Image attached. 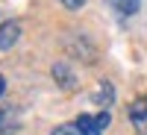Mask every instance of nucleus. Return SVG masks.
Here are the masks:
<instances>
[{"mask_svg": "<svg viewBox=\"0 0 147 135\" xmlns=\"http://www.w3.org/2000/svg\"><path fill=\"white\" fill-rule=\"evenodd\" d=\"M109 120H112V115H109V109H103V112H97V115H80L74 124H77V129L82 135H103Z\"/></svg>", "mask_w": 147, "mask_h": 135, "instance_id": "obj_1", "label": "nucleus"}, {"mask_svg": "<svg viewBox=\"0 0 147 135\" xmlns=\"http://www.w3.org/2000/svg\"><path fill=\"white\" fill-rule=\"evenodd\" d=\"M129 124L141 135H147V97H138L129 103Z\"/></svg>", "mask_w": 147, "mask_h": 135, "instance_id": "obj_2", "label": "nucleus"}, {"mask_svg": "<svg viewBox=\"0 0 147 135\" xmlns=\"http://www.w3.org/2000/svg\"><path fill=\"white\" fill-rule=\"evenodd\" d=\"M21 38V24L18 21H6L0 24V50H12Z\"/></svg>", "mask_w": 147, "mask_h": 135, "instance_id": "obj_3", "label": "nucleus"}, {"mask_svg": "<svg viewBox=\"0 0 147 135\" xmlns=\"http://www.w3.org/2000/svg\"><path fill=\"white\" fill-rule=\"evenodd\" d=\"M112 100H115V88H112V82L100 79V82H97V91H94V103L103 106V109H109V106H112Z\"/></svg>", "mask_w": 147, "mask_h": 135, "instance_id": "obj_4", "label": "nucleus"}, {"mask_svg": "<svg viewBox=\"0 0 147 135\" xmlns=\"http://www.w3.org/2000/svg\"><path fill=\"white\" fill-rule=\"evenodd\" d=\"M15 132H18L15 109H0V135H15Z\"/></svg>", "mask_w": 147, "mask_h": 135, "instance_id": "obj_5", "label": "nucleus"}, {"mask_svg": "<svg viewBox=\"0 0 147 135\" xmlns=\"http://www.w3.org/2000/svg\"><path fill=\"white\" fill-rule=\"evenodd\" d=\"M109 6H112L118 15L129 18V15H136V12L141 9V0H109Z\"/></svg>", "mask_w": 147, "mask_h": 135, "instance_id": "obj_6", "label": "nucleus"}, {"mask_svg": "<svg viewBox=\"0 0 147 135\" xmlns=\"http://www.w3.org/2000/svg\"><path fill=\"white\" fill-rule=\"evenodd\" d=\"M53 79H59V85H62V88H74V73L68 71V65L65 62H59V65H53Z\"/></svg>", "mask_w": 147, "mask_h": 135, "instance_id": "obj_7", "label": "nucleus"}, {"mask_svg": "<svg viewBox=\"0 0 147 135\" xmlns=\"http://www.w3.org/2000/svg\"><path fill=\"white\" fill-rule=\"evenodd\" d=\"M50 135H82V132L77 129V124H62V126H56Z\"/></svg>", "mask_w": 147, "mask_h": 135, "instance_id": "obj_8", "label": "nucleus"}, {"mask_svg": "<svg viewBox=\"0 0 147 135\" xmlns=\"http://www.w3.org/2000/svg\"><path fill=\"white\" fill-rule=\"evenodd\" d=\"M62 6H68V9H80V6H85V0H62Z\"/></svg>", "mask_w": 147, "mask_h": 135, "instance_id": "obj_9", "label": "nucleus"}, {"mask_svg": "<svg viewBox=\"0 0 147 135\" xmlns=\"http://www.w3.org/2000/svg\"><path fill=\"white\" fill-rule=\"evenodd\" d=\"M3 91H6V79H3V73H0V97H3Z\"/></svg>", "mask_w": 147, "mask_h": 135, "instance_id": "obj_10", "label": "nucleus"}]
</instances>
